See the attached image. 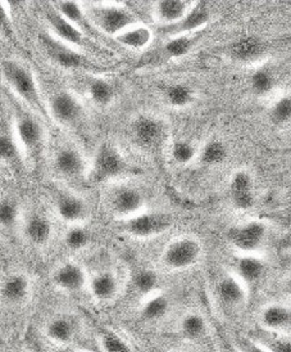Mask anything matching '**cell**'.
<instances>
[{"mask_svg": "<svg viewBox=\"0 0 291 352\" xmlns=\"http://www.w3.org/2000/svg\"><path fill=\"white\" fill-rule=\"evenodd\" d=\"M78 352H90V351H78Z\"/></svg>", "mask_w": 291, "mask_h": 352, "instance_id": "obj_47", "label": "cell"}, {"mask_svg": "<svg viewBox=\"0 0 291 352\" xmlns=\"http://www.w3.org/2000/svg\"><path fill=\"white\" fill-rule=\"evenodd\" d=\"M235 269H236L237 278L244 284L252 285L261 280L264 273V264L261 258L252 254H245L237 260Z\"/></svg>", "mask_w": 291, "mask_h": 352, "instance_id": "obj_27", "label": "cell"}, {"mask_svg": "<svg viewBox=\"0 0 291 352\" xmlns=\"http://www.w3.org/2000/svg\"><path fill=\"white\" fill-rule=\"evenodd\" d=\"M14 137L20 149L26 153L38 151L45 139V130L39 118L29 111H20L14 122Z\"/></svg>", "mask_w": 291, "mask_h": 352, "instance_id": "obj_6", "label": "cell"}, {"mask_svg": "<svg viewBox=\"0 0 291 352\" xmlns=\"http://www.w3.org/2000/svg\"><path fill=\"white\" fill-rule=\"evenodd\" d=\"M199 157L204 166H218L227 158V148L220 140H211L202 148Z\"/></svg>", "mask_w": 291, "mask_h": 352, "instance_id": "obj_32", "label": "cell"}, {"mask_svg": "<svg viewBox=\"0 0 291 352\" xmlns=\"http://www.w3.org/2000/svg\"><path fill=\"white\" fill-rule=\"evenodd\" d=\"M132 283L136 292L148 298L149 296L156 294L158 284H159V278L154 270L143 269L136 273L132 279Z\"/></svg>", "mask_w": 291, "mask_h": 352, "instance_id": "obj_35", "label": "cell"}, {"mask_svg": "<svg viewBox=\"0 0 291 352\" xmlns=\"http://www.w3.org/2000/svg\"><path fill=\"white\" fill-rule=\"evenodd\" d=\"M53 283L66 294H78L88 288V274L78 263H66L56 269Z\"/></svg>", "mask_w": 291, "mask_h": 352, "instance_id": "obj_12", "label": "cell"}, {"mask_svg": "<svg viewBox=\"0 0 291 352\" xmlns=\"http://www.w3.org/2000/svg\"><path fill=\"white\" fill-rule=\"evenodd\" d=\"M48 20L49 28H50V34L58 39L59 41L71 45L73 48H81L85 45V34L78 29V26H75L72 22L66 20L63 16H60L58 12L56 10H50L47 16Z\"/></svg>", "mask_w": 291, "mask_h": 352, "instance_id": "obj_15", "label": "cell"}, {"mask_svg": "<svg viewBox=\"0 0 291 352\" xmlns=\"http://www.w3.org/2000/svg\"><path fill=\"white\" fill-rule=\"evenodd\" d=\"M91 241L90 232L85 226H72L65 234V245L72 252H80L85 250Z\"/></svg>", "mask_w": 291, "mask_h": 352, "instance_id": "obj_36", "label": "cell"}, {"mask_svg": "<svg viewBox=\"0 0 291 352\" xmlns=\"http://www.w3.org/2000/svg\"><path fill=\"white\" fill-rule=\"evenodd\" d=\"M31 284L25 274H13L5 279L0 288V294L5 302L19 305L27 300Z\"/></svg>", "mask_w": 291, "mask_h": 352, "instance_id": "obj_21", "label": "cell"}, {"mask_svg": "<svg viewBox=\"0 0 291 352\" xmlns=\"http://www.w3.org/2000/svg\"><path fill=\"white\" fill-rule=\"evenodd\" d=\"M275 76L270 69H259L254 71L251 76V88L257 96H266L275 88Z\"/></svg>", "mask_w": 291, "mask_h": 352, "instance_id": "obj_38", "label": "cell"}, {"mask_svg": "<svg viewBox=\"0 0 291 352\" xmlns=\"http://www.w3.org/2000/svg\"><path fill=\"white\" fill-rule=\"evenodd\" d=\"M20 152V146L13 134L4 130L0 131V161L13 162Z\"/></svg>", "mask_w": 291, "mask_h": 352, "instance_id": "obj_40", "label": "cell"}, {"mask_svg": "<svg viewBox=\"0 0 291 352\" xmlns=\"http://www.w3.org/2000/svg\"><path fill=\"white\" fill-rule=\"evenodd\" d=\"M1 74L8 87L22 103L34 108L36 112L41 111L43 104L39 87L34 72L27 66L16 59H7L1 63Z\"/></svg>", "mask_w": 291, "mask_h": 352, "instance_id": "obj_1", "label": "cell"}, {"mask_svg": "<svg viewBox=\"0 0 291 352\" xmlns=\"http://www.w3.org/2000/svg\"><path fill=\"white\" fill-rule=\"evenodd\" d=\"M56 10L60 16H63L66 20L72 22L75 26H78L84 34L90 32L93 30V25L89 20L86 10L76 1H58L56 4Z\"/></svg>", "mask_w": 291, "mask_h": 352, "instance_id": "obj_26", "label": "cell"}, {"mask_svg": "<svg viewBox=\"0 0 291 352\" xmlns=\"http://www.w3.org/2000/svg\"><path fill=\"white\" fill-rule=\"evenodd\" d=\"M99 344L103 352H131L128 343L121 336L110 331L102 333Z\"/></svg>", "mask_w": 291, "mask_h": 352, "instance_id": "obj_41", "label": "cell"}, {"mask_svg": "<svg viewBox=\"0 0 291 352\" xmlns=\"http://www.w3.org/2000/svg\"><path fill=\"white\" fill-rule=\"evenodd\" d=\"M53 234V226L47 216L32 214L25 223V236L32 245H44L48 243Z\"/></svg>", "mask_w": 291, "mask_h": 352, "instance_id": "obj_22", "label": "cell"}, {"mask_svg": "<svg viewBox=\"0 0 291 352\" xmlns=\"http://www.w3.org/2000/svg\"><path fill=\"white\" fill-rule=\"evenodd\" d=\"M263 343L270 352H291V340L283 337H266Z\"/></svg>", "mask_w": 291, "mask_h": 352, "instance_id": "obj_43", "label": "cell"}, {"mask_svg": "<svg viewBox=\"0 0 291 352\" xmlns=\"http://www.w3.org/2000/svg\"><path fill=\"white\" fill-rule=\"evenodd\" d=\"M171 226V216L163 212L143 211L124 221V229L126 234L135 239H153L156 236L165 234Z\"/></svg>", "mask_w": 291, "mask_h": 352, "instance_id": "obj_4", "label": "cell"}, {"mask_svg": "<svg viewBox=\"0 0 291 352\" xmlns=\"http://www.w3.org/2000/svg\"><path fill=\"white\" fill-rule=\"evenodd\" d=\"M218 294L227 306H239L246 298L243 282L239 278L231 275H227L221 279L218 284Z\"/></svg>", "mask_w": 291, "mask_h": 352, "instance_id": "obj_28", "label": "cell"}, {"mask_svg": "<svg viewBox=\"0 0 291 352\" xmlns=\"http://www.w3.org/2000/svg\"><path fill=\"white\" fill-rule=\"evenodd\" d=\"M132 135L141 147L154 149L163 143L165 127L158 118L140 116L132 124Z\"/></svg>", "mask_w": 291, "mask_h": 352, "instance_id": "obj_13", "label": "cell"}, {"mask_svg": "<svg viewBox=\"0 0 291 352\" xmlns=\"http://www.w3.org/2000/svg\"><path fill=\"white\" fill-rule=\"evenodd\" d=\"M126 161L118 148L110 143H104L97 148L90 175L95 182H107L122 175L126 171Z\"/></svg>", "mask_w": 291, "mask_h": 352, "instance_id": "obj_5", "label": "cell"}, {"mask_svg": "<svg viewBox=\"0 0 291 352\" xmlns=\"http://www.w3.org/2000/svg\"><path fill=\"white\" fill-rule=\"evenodd\" d=\"M88 289L97 302H110L119 292L118 275L112 270H102L89 279Z\"/></svg>", "mask_w": 291, "mask_h": 352, "instance_id": "obj_17", "label": "cell"}, {"mask_svg": "<svg viewBox=\"0 0 291 352\" xmlns=\"http://www.w3.org/2000/svg\"><path fill=\"white\" fill-rule=\"evenodd\" d=\"M48 109L51 118L62 126H72L82 116L80 100L67 90L56 93L49 100Z\"/></svg>", "mask_w": 291, "mask_h": 352, "instance_id": "obj_9", "label": "cell"}, {"mask_svg": "<svg viewBox=\"0 0 291 352\" xmlns=\"http://www.w3.org/2000/svg\"><path fill=\"white\" fill-rule=\"evenodd\" d=\"M195 44L194 35H177L171 36L165 43L163 53L168 58L180 59L187 56Z\"/></svg>", "mask_w": 291, "mask_h": 352, "instance_id": "obj_31", "label": "cell"}, {"mask_svg": "<svg viewBox=\"0 0 291 352\" xmlns=\"http://www.w3.org/2000/svg\"><path fill=\"white\" fill-rule=\"evenodd\" d=\"M0 34L10 35L12 34V21H10V10L7 4L0 1Z\"/></svg>", "mask_w": 291, "mask_h": 352, "instance_id": "obj_44", "label": "cell"}, {"mask_svg": "<svg viewBox=\"0 0 291 352\" xmlns=\"http://www.w3.org/2000/svg\"><path fill=\"white\" fill-rule=\"evenodd\" d=\"M86 12L89 20L95 29L113 38L137 23L135 13H132L124 4L99 3L91 7V10H86Z\"/></svg>", "mask_w": 291, "mask_h": 352, "instance_id": "obj_2", "label": "cell"}, {"mask_svg": "<svg viewBox=\"0 0 291 352\" xmlns=\"http://www.w3.org/2000/svg\"><path fill=\"white\" fill-rule=\"evenodd\" d=\"M180 331L189 340H199L207 331L205 319L200 314H186L180 322Z\"/></svg>", "mask_w": 291, "mask_h": 352, "instance_id": "obj_33", "label": "cell"}, {"mask_svg": "<svg viewBox=\"0 0 291 352\" xmlns=\"http://www.w3.org/2000/svg\"><path fill=\"white\" fill-rule=\"evenodd\" d=\"M20 217L19 206L10 198L0 199V228L10 229L17 224Z\"/></svg>", "mask_w": 291, "mask_h": 352, "instance_id": "obj_39", "label": "cell"}, {"mask_svg": "<svg viewBox=\"0 0 291 352\" xmlns=\"http://www.w3.org/2000/svg\"><path fill=\"white\" fill-rule=\"evenodd\" d=\"M230 52L233 58L240 62H253L262 57L264 53V44L258 36L246 35L233 41Z\"/></svg>", "mask_w": 291, "mask_h": 352, "instance_id": "obj_24", "label": "cell"}, {"mask_svg": "<svg viewBox=\"0 0 291 352\" xmlns=\"http://www.w3.org/2000/svg\"><path fill=\"white\" fill-rule=\"evenodd\" d=\"M54 167L60 175L73 179L86 173V161L78 148L65 146L59 148L54 156Z\"/></svg>", "mask_w": 291, "mask_h": 352, "instance_id": "obj_18", "label": "cell"}, {"mask_svg": "<svg viewBox=\"0 0 291 352\" xmlns=\"http://www.w3.org/2000/svg\"><path fill=\"white\" fill-rule=\"evenodd\" d=\"M211 21V12L208 6L200 1H194L191 10L187 12L184 19L178 21L175 25L161 28L163 34H167L168 38L177 35H194L196 31L203 29Z\"/></svg>", "mask_w": 291, "mask_h": 352, "instance_id": "obj_11", "label": "cell"}, {"mask_svg": "<svg viewBox=\"0 0 291 352\" xmlns=\"http://www.w3.org/2000/svg\"><path fill=\"white\" fill-rule=\"evenodd\" d=\"M57 216L69 226H81L89 216V206L82 197L72 192H59L54 198Z\"/></svg>", "mask_w": 291, "mask_h": 352, "instance_id": "obj_10", "label": "cell"}, {"mask_svg": "<svg viewBox=\"0 0 291 352\" xmlns=\"http://www.w3.org/2000/svg\"><path fill=\"white\" fill-rule=\"evenodd\" d=\"M165 100L172 108L183 109L193 103L194 93L184 84H175L165 90Z\"/></svg>", "mask_w": 291, "mask_h": 352, "instance_id": "obj_34", "label": "cell"}, {"mask_svg": "<svg viewBox=\"0 0 291 352\" xmlns=\"http://www.w3.org/2000/svg\"><path fill=\"white\" fill-rule=\"evenodd\" d=\"M86 93L90 100L97 107H109L116 98V89L106 78H91L86 85Z\"/></svg>", "mask_w": 291, "mask_h": 352, "instance_id": "obj_25", "label": "cell"}, {"mask_svg": "<svg viewBox=\"0 0 291 352\" xmlns=\"http://www.w3.org/2000/svg\"><path fill=\"white\" fill-rule=\"evenodd\" d=\"M272 121L277 125H285L291 121V96L277 99L271 108Z\"/></svg>", "mask_w": 291, "mask_h": 352, "instance_id": "obj_42", "label": "cell"}, {"mask_svg": "<svg viewBox=\"0 0 291 352\" xmlns=\"http://www.w3.org/2000/svg\"><path fill=\"white\" fill-rule=\"evenodd\" d=\"M203 247L194 236H180L165 245L162 254V263L167 269L183 272L199 263Z\"/></svg>", "mask_w": 291, "mask_h": 352, "instance_id": "obj_3", "label": "cell"}, {"mask_svg": "<svg viewBox=\"0 0 291 352\" xmlns=\"http://www.w3.org/2000/svg\"><path fill=\"white\" fill-rule=\"evenodd\" d=\"M193 6H194V1H184V0L156 1L154 4L153 14L156 22H159L162 28H165V26L175 25L178 21L183 20Z\"/></svg>", "mask_w": 291, "mask_h": 352, "instance_id": "obj_19", "label": "cell"}, {"mask_svg": "<svg viewBox=\"0 0 291 352\" xmlns=\"http://www.w3.org/2000/svg\"><path fill=\"white\" fill-rule=\"evenodd\" d=\"M170 311V300L162 294H154L146 298L140 310V315L146 322H156L165 318Z\"/></svg>", "mask_w": 291, "mask_h": 352, "instance_id": "obj_29", "label": "cell"}, {"mask_svg": "<svg viewBox=\"0 0 291 352\" xmlns=\"http://www.w3.org/2000/svg\"><path fill=\"white\" fill-rule=\"evenodd\" d=\"M261 320L268 331L282 329L291 324V310L282 305H270L263 310Z\"/></svg>", "mask_w": 291, "mask_h": 352, "instance_id": "obj_30", "label": "cell"}, {"mask_svg": "<svg viewBox=\"0 0 291 352\" xmlns=\"http://www.w3.org/2000/svg\"><path fill=\"white\" fill-rule=\"evenodd\" d=\"M170 155L176 165L185 166L194 161L198 156V151L193 143L187 140H177L171 146Z\"/></svg>", "mask_w": 291, "mask_h": 352, "instance_id": "obj_37", "label": "cell"}, {"mask_svg": "<svg viewBox=\"0 0 291 352\" xmlns=\"http://www.w3.org/2000/svg\"><path fill=\"white\" fill-rule=\"evenodd\" d=\"M110 211L119 220H127L144 211L146 197L135 186H118L109 199Z\"/></svg>", "mask_w": 291, "mask_h": 352, "instance_id": "obj_7", "label": "cell"}, {"mask_svg": "<svg viewBox=\"0 0 291 352\" xmlns=\"http://www.w3.org/2000/svg\"><path fill=\"white\" fill-rule=\"evenodd\" d=\"M237 349L240 352H270L266 347H262L255 342H253L248 338L240 337L237 340Z\"/></svg>", "mask_w": 291, "mask_h": 352, "instance_id": "obj_45", "label": "cell"}, {"mask_svg": "<svg viewBox=\"0 0 291 352\" xmlns=\"http://www.w3.org/2000/svg\"><path fill=\"white\" fill-rule=\"evenodd\" d=\"M268 228L262 221H249L243 226L233 228L229 233V241L231 245L243 251L245 254H252L259 250L267 238Z\"/></svg>", "mask_w": 291, "mask_h": 352, "instance_id": "obj_8", "label": "cell"}, {"mask_svg": "<svg viewBox=\"0 0 291 352\" xmlns=\"http://www.w3.org/2000/svg\"><path fill=\"white\" fill-rule=\"evenodd\" d=\"M78 334V325L73 322V319L60 315L56 316L51 320H49L45 327V336L51 342L66 346L73 342Z\"/></svg>", "mask_w": 291, "mask_h": 352, "instance_id": "obj_20", "label": "cell"}, {"mask_svg": "<svg viewBox=\"0 0 291 352\" xmlns=\"http://www.w3.org/2000/svg\"><path fill=\"white\" fill-rule=\"evenodd\" d=\"M285 289H286V292L290 294L291 296V276L288 279V282H286V285H285Z\"/></svg>", "mask_w": 291, "mask_h": 352, "instance_id": "obj_46", "label": "cell"}, {"mask_svg": "<svg viewBox=\"0 0 291 352\" xmlns=\"http://www.w3.org/2000/svg\"><path fill=\"white\" fill-rule=\"evenodd\" d=\"M230 198L233 205L242 211L251 210L254 206V182L246 170H239L230 180Z\"/></svg>", "mask_w": 291, "mask_h": 352, "instance_id": "obj_16", "label": "cell"}, {"mask_svg": "<svg viewBox=\"0 0 291 352\" xmlns=\"http://www.w3.org/2000/svg\"><path fill=\"white\" fill-rule=\"evenodd\" d=\"M41 44L44 45L49 57L53 59V62L57 63L59 67L67 69H78L84 63V58L76 48L59 41L51 34L43 35Z\"/></svg>", "mask_w": 291, "mask_h": 352, "instance_id": "obj_14", "label": "cell"}, {"mask_svg": "<svg viewBox=\"0 0 291 352\" xmlns=\"http://www.w3.org/2000/svg\"><path fill=\"white\" fill-rule=\"evenodd\" d=\"M117 43L128 50H143L148 48L153 41V31L143 23H136L125 30L115 38Z\"/></svg>", "mask_w": 291, "mask_h": 352, "instance_id": "obj_23", "label": "cell"}]
</instances>
